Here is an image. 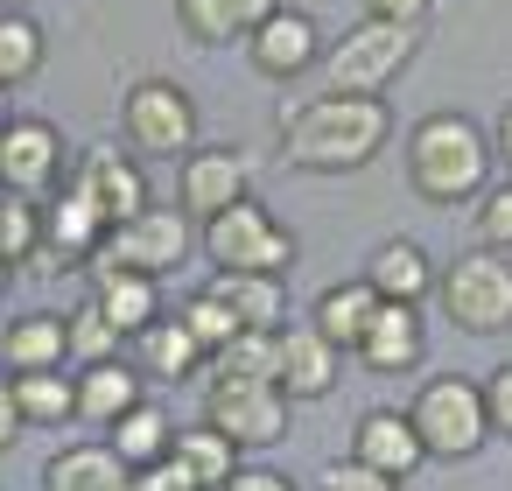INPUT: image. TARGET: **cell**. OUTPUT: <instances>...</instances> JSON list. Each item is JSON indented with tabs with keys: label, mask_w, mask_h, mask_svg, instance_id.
Returning <instances> with one entry per match:
<instances>
[{
	"label": "cell",
	"mask_w": 512,
	"mask_h": 491,
	"mask_svg": "<svg viewBox=\"0 0 512 491\" xmlns=\"http://www.w3.org/2000/svg\"><path fill=\"white\" fill-rule=\"evenodd\" d=\"M64 337H71V365H99V358H120L127 351V337L106 323V309L92 295L78 309H64Z\"/></svg>",
	"instance_id": "32"
},
{
	"label": "cell",
	"mask_w": 512,
	"mask_h": 491,
	"mask_svg": "<svg viewBox=\"0 0 512 491\" xmlns=\"http://www.w3.org/2000/svg\"><path fill=\"white\" fill-rule=\"evenodd\" d=\"M414 428H421V449L435 463H470L484 442H491V414H484V386H470L463 372H442V379H421L414 393Z\"/></svg>",
	"instance_id": "6"
},
{
	"label": "cell",
	"mask_w": 512,
	"mask_h": 491,
	"mask_svg": "<svg viewBox=\"0 0 512 491\" xmlns=\"http://www.w3.org/2000/svg\"><path fill=\"white\" fill-rule=\"evenodd\" d=\"M127 344H134L141 379H162V386H183V379H197V372L211 365V351H204V344L190 337V323H183V316H169V309H162L148 330H134Z\"/></svg>",
	"instance_id": "20"
},
{
	"label": "cell",
	"mask_w": 512,
	"mask_h": 491,
	"mask_svg": "<svg viewBox=\"0 0 512 491\" xmlns=\"http://www.w3.org/2000/svg\"><path fill=\"white\" fill-rule=\"evenodd\" d=\"M85 274V295L106 309V323L120 330V337H134V330H148L155 316H162V281L155 274H134V267H120V260H85L78 267Z\"/></svg>",
	"instance_id": "17"
},
{
	"label": "cell",
	"mask_w": 512,
	"mask_h": 491,
	"mask_svg": "<svg viewBox=\"0 0 512 491\" xmlns=\"http://www.w3.org/2000/svg\"><path fill=\"white\" fill-rule=\"evenodd\" d=\"M351 456H358V463H372V470H386V477H400V484L428 463L421 428H414V414H407V407H365V414H358V428H351Z\"/></svg>",
	"instance_id": "18"
},
{
	"label": "cell",
	"mask_w": 512,
	"mask_h": 491,
	"mask_svg": "<svg viewBox=\"0 0 512 491\" xmlns=\"http://www.w3.org/2000/svg\"><path fill=\"white\" fill-rule=\"evenodd\" d=\"M190 246H197V232H190V211L183 204H148V211H134V218H120L113 232H106V246H99V260H120V267H134V274H155V281H169L183 260H190Z\"/></svg>",
	"instance_id": "9"
},
{
	"label": "cell",
	"mask_w": 512,
	"mask_h": 491,
	"mask_svg": "<svg viewBox=\"0 0 512 491\" xmlns=\"http://www.w3.org/2000/svg\"><path fill=\"white\" fill-rule=\"evenodd\" d=\"M400 169H407V190L435 211H456V204H477L484 183H491V127H477L470 113H421L400 141Z\"/></svg>",
	"instance_id": "2"
},
{
	"label": "cell",
	"mask_w": 512,
	"mask_h": 491,
	"mask_svg": "<svg viewBox=\"0 0 512 491\" xmlns=\"http://www.w3.org/2000/svg\"><path fill=\"white\" fill-rule=\"evenodd\" d=\"M211 288L232 302V316L246 330H281L288 323V274H232V267H218Z\"/></svg>",
	"instance_id": "25"
},
{
	"label": "cell",
	"mask_w": 512,
	"mask_h": 491,
	"mask_svg": "<svg viewBox=\"0 0 512 491\" xmlns=\"http://www.w3.org/2000/svg\"><path fill=\"white\" fill-rule=\"evenodd\" d=\"M64 176H71V162H64V134L50 127V120H36V113H15V127L0 134V183H8L15 197H50V190H64Z\"/></svg>",
	"instance_id": "12"
},
{
	"label": "cell",
	"mask_w": 512,
	"mask_h": 491,
	"mask_svg": "<svg viewBox=\"0 0 512 491\" xmlns=\"http://www.w3.org/2000/svg\"><path fill=\"white\" fill-rule=\"evenodd\" d=\"M134 491H204V484H197L176 456H162V463H141V470H134Z\"/></svg>",
	"instance_id": "38"
},
{
	"label": "cell",
	"mask_w": 512,
	"mask_h": 491,
	"mask_svg": "<svg viewBox=\"0 0 512 491\" xmlns=\"http://www.w3.org/2000/svg\"><path fill=\"white\" fill-rule=\"evenodd\" d=\"M43 491H134V463H127L106 435L57 442V449L43 456Z\"/></svg>",
	"instance_id": "19"
},
{
	"label": "cell",
	"mask_w": 512,
	"mask_h": 491,
	"mask_svg": "<svg viewBox=\"0 0 512 491\" xmlns=\"http://www.w3.org/2000/svg\"><path fill=\"white\" fill-rule=\"evenodd\" d=\"M421 57V22H379V15H365V22H351L330 50H323V92H365V99H379L386 85H400L407 78V64Z\"/></svg>",
	"instance_id": "3"
},
{
	"label": "cell",
	"mask_w": 512,
	"mask_h": 491,
	"mask_svg": "<svg viewBox=\"0 0 512 491\" xmlns=\"http://www.w3.org/2000/svg\"><path fill=\"white\" fill-rule=\"evenodd\" d=\"M106 442H113L134 470H141V463H162V456H169V442H176V414H169L162 400H134V407L106 428Z\"/></svg>",
	"instance_id": "28"
},
{
	"label": "cell",
	"mask_w": 512,
	"mask_h": 491,
	"mask_svg": "<svg viewBox=\"0 0 512 491\" xmlns=\"http://www.w3.org/2000/svg\"><path fill=\"white\" fill-rule=\"evenodd\" d=\"M274 365H281V330H239L211 358V372H239V379H274Z\"/></svg>",
	"instance_id": "33"
},
{
	"label": "cell",
	"mask_w": 512,
	"mask_h": 491,
	"mask_svg": "<svg viewBox=\"0 0 512 491\" xmlns=\"http://www.w3.org/2000/svg\"><path fill=\"white\" fill-rule=\"evenodd\" d=\"M225 491H302V484H288V477H281V470H267V463H239Z\"/></svg>",
	"instance_id": "39"
},
{
	"label": "cell",
	"mask_w": 512,
	"mask_h": 491,
	"mask_svg": "<svg viewBox=\"0 0 512 491\" xmlns=\"http://www.w3.org/2000/svg\"><path fill=\"white\" fill-rule=\"evenodd\" d=\"M484 414H491V435L512 442V358L491 365V379H484Z\"/></svg>",
	"instance_id": "37"
},
{
	"label": "cell",
	"mask_w": 512,
	"mask_h": 491,
	"mask_svg": "<svg viewBox=\"0 0 512 491\" xmlns=\"http://www.w3.org/2000/svg\"><path fill=\"white\" fill-rule=\"evenodd\" d=\"M71 183L78 190H92L99 197V211L120 225V218H134V211H148V169H141V155H120L113 141H92V148H78L71 155Z\"/></svg>",
	"instance_id": "16"
},
{
	"label": "cell",
	"mask_w": 512,
	"mask_h": 491,
	"mask_svg": "<svg viewBox=\"0 0 512 491\" xmlns=\"http://www.w3.org/2000/svg\"><path fill=\"white\" fill-rule=\"evenodd\" d=\"M71 379H78V421L99 428V435H106L134 400H148V379H141V365H134L127 351H120V358H99V365H78Z\"/></svg>",
	"instance_id": "21"
},
{
	"label": "cell",
	"mask_w": 512,
	"mask_h": 491,
	"mask_svg": "<svg viewBox=\"0 0 512 491\" xmlns=\"http://www.w3.org/2000/svg\"><path fill=\"white\" fill-rule=\"evenodd\" d=\"M8 386H15V407H22L29 428H64V421H78V379H64V365H50V372H15Z\"/></svg>",
	"instance_id": "29"
},
{
	"label": "cell",
	"mask_w": 512,
	"mask_h": 491,
	"mask_svg": "<svg viewBox=\"0 0 512 491\" xmlns=\"http://www.w3.org/2000/svg\"><path fill=\"white\" fill-rule=\"evenodd\" d=\"M197 246H204L211 267H232V274H288L295 253H302V239H295L260 197H239V204H225L218 218H204Z\"/></svg>",
	"instance_id": "5"
},
{
	"label": "cell",
	"mask_w": 512,
	"mask_h": 491,
	"mask_svg": "<svg viewBox=\"0 0 512 491\" xmlns=\"http://www.w3.org/2000/svg\"><path fill=\"white\" fill-rule=\"evenodd\" d=\"M372 309H379V288L365 281V274H351V281H330L316 302H309V323L351 358L358 351V337H365V323H372Z\"/></svg>",
	"instance_id": "24"
},
{
	"label": "cell",
	"mask_w": 512,
	"mask_h": 491,
	"mask_svg": "<svg viewBox=\"0 0 512 491\" xmlns=\"http://www.w3.org/2000/svg\"><path fill=\"white\" fill-rule=\"evenodd\" d=\"M365 15H379V22H428L435 15V0H358Z\"/></svg>",
	"instance_id": "40"
},
{
	"label": "cell",
	"mask_w": 512,
	"mask_h": 491,
	"mask_svg": "<svg viewBox=\"0 0 512 491\" xmlns=\"http://www.w3.org/2000/svg\"><path fill=\"white\" fill-rule=\"evenodd\" d=\"M288 414H295V400H288L274 379L211 372V386H204V421L225 428L239 449H274V442H288Z\"/></svg>",
	"instance_id": "8"
},
{
	"label": "cell",
	"mask_w": 512,
	"mask_h": 491,
	"mask_svg": "<svg viewBox=\"0 0 512 491\" xmlns=\"http://www.w3.org/2000/svg\"><path fill=\"white\" fill-rule=\"evenodd\" d=\"M239 197H253V162H246V148H232V141H197V148L183 155V169H176V204L204 225V218H218V211L239 204Z\"/></svg>",
	"instance_id": "11"
},
{
	"label": "cell",
	"mask_w": 512,
	"mask_h": 491,
	"mask_svg": "<svg viewBox=\"0 0 512 491\" xmlns=\"http://www.w3.org/2000/svg\"><path fill=\"white\" fill-rule=\"evenodd\" d=\"M50 365H71V337H64V316H57V309H29V316H8V372H50Z\"/></svg>",
	"instance_id": "26"
},
{
	"label": "cell",
	"mask_w": 512,
	"mask_h": 491,
	"mask_svg": "<svg viewBox=\"0 0 512 491\" xmlns=\"http://www.w3.org/2000/svg\"><path fill=\"white\" fill-rule=\"evenodd\" d=\"M43 57H50L43 22H36L29 8H0V85H8V92H22V85L43 71Z\"/></svg>",
	"instance_id": "30"
},
{
	"label": "cell",
	"mask_w": 512,
	"mask_h": 491,
	"mask_svg": "<svg viewBox=\"0 0 512 491\" xmlns=\"http://www.w3.org/2000/svg\"><path fill=\"white\" fill-rule=\"evenodd\" d=\"M0 365H8V316H0Z\"/></svg>",
	"instance_id": "45"
},
{
	"label": "cell",
	"mask_w": 512,
	"mask_h": 491,
	"mask_svg": "<svg viewBox=\"0 0 512 491\" xmlns=\"http://www.w3.org/2000/svg\"><path fill=\"white\" fill-rule=\"evenodd\" d=\"M120 134H127L134 155L183 162L197 148V99H190V85H176V78H134L120 92Z\"/></svg>",
	"instance_id": "7"
},
{
	"label": "cell",
	"mask_w": 512,
	"mask_h": 491,
	"mask_svg": "<svg viewBox=\"0 0 512 491\" xmlns=\"http://www.w3.org/2000/svg\"><path fill=\"white\" fill-rule=\"evenodd\" d=\"M22 428H29V421H22V407H15V386L0 379V456H8V449L22 442Z\"/></svg>",
	"instance_id": "41"
},
{
	"label": "cell",
	"mask_w": 512,
	"mask_h": 491,
	"mask_svg": "<svg viewBox=\"0 0 512 491\" xmlns=\"http://www.w3.org/2000/svg\"><path fill=\"white\" fill-rule=\"evenodd\" d=\"M470 225H477V246H498V253H512V176L484 183V197H477Z\"/></svg>",
	"instance_id": "35"
},
{
	"label": "cell",
	"mask_w": 512,
	"mask_h": 491,
	"mask_svg": "<svg viewBox=\"0 0 512 491\" xmlns=\"http://www.w3.org/2000/svg\"><path fill=\"white\" fill-rule=\"evenodd\" d=\"M106 232H113V218L99 211V197H92V190H78V183L64 176V190H50V197H43V253H36L29 267H36V274L85 267V260L106 246Z\"/></svg>",
	"instance_id": "10"
},
{
	"label": "cell",
	"mask_w": 512,
	"mask_h": 491,
	"mask_svg": "<svg viewBox=\"0 0 512 491\" xmlns=\"http://www.w3.org/2000/svg\"><path fill=\"white\" fill-rule=\"evenodd\" d=\"M344 379V351L316 330V323H281V365H274V386L309 407V400H330Z\"/></svg>",
	"instance_id": "15"
},
{
	"label": "cell",
	"mask_w": 512,
	"mask_h": 491,
	"mask_svg": "<svg viewBox=\"0 0 512 491\" xmlns=\"http://www.w3.org/2000/svg\"><path fill=\"white\" fill-rule=\"evenodd\" d=\"M176 316L190 323V337H197V344H204L211 358H218V351H225V344H232V337L246 330V323L232 316V302H225V295H218L211 281H204V288H190V295L176 302Z\"/></svg>",
	"instance_id": "31"
},
{
	"label": "cell",
	"mask_w": 512,
	"mask_h": 491,
	"mask_svg": "<svg viewBox=\"0 0 512 491\" xmlns=\"http://www.w3.org/2000/svg\"><path fill=\"white\" fill-rule=\"evenodd\" d=\"M281 0H176V29L197 43V50H225V43H246Z\"/></svg>",
	"instance_id": "23"
},
{
	"label": "cell",
	"mask_w": 512,
	"mask_h": 491,
	"mask_svg": "<svg viewBox=\"0 0 512 491\" xmlns=\"http://www.w3.org/2000/svg\"><path fill=\"white\" fill-rule=\"evenodd\" d=\"M323 50H330V43H323V29H316V15H302V8H274V15L246 36V64H253L260 78H274V85L316 71Z\"/></svg>",
	"instance_id": "13"
},
{
	"label": "cell",
	"mask_w": 512,
	"mask_h": 491,
	"mask_svg": "<svg viewBox=\"0 0 512 491\" xmlns=\"http://www.w3.org/2000/svg\"><path fill=\"white\" fill-rule=\"evenodd\" d=\"M169 456L204 484V491H225L232 484V470H239V442L225 435V428H211V421H197V428H176V442H169Z\"/></svg>",
	"instance_id": "27"
},
{
	"label": "cell",
	"mask_w": 512,
	"mask_h": 491,
	"mask_svg": "<svg viewBox=\"0 0 512 491\" xmlns=\"http://www.w3.org/2000/svg\"><path fill=\"white\" fill-rule=\"evenodd\" d=\"M0 8H36V0H0Z\"/></svg>",
	"instance_id": "46"
},
{
	"label": "cell",
	"mask_w": 512,
	"mask_h": 491,
	"mask_svg": "<svg viewBox=\"0 0 512 491\" xmlns=\"http://www.w3.org/2000/svg\"><path fill=\"white\" fill-rule=\"evenodd\" d=\"M351 358H358L365 372H379V379H407V372L428 358V323H421V302H379Z\"/></svg>",
	"instance_id": "14"
},
{
	"label": "cell",
	"mask_w": 512,
	"mask_h": 491,
	"mask_svg": "<svg viewBox=\"0 0 512 491\" xmlns=\"http://www.w3.org/2000/svg\"><path fill=\"white\" fill-rule=\"evenodd\" d=\"M8 127H15V92L0 85V134H8Z\"/></svg>",
	"instance_id": "43"
},
{
	"label": "cell",
	"mask_w": 512,
	"mask_h": 491,
	"mask_svg": "<svg viewBox=\"0 0 512 491\" xmlns=\"http://www.w3.org/2000/svg\"><path fill=\"white\" fill-rule=\"evenodd\" d=\"M386 141H393V113L386 99L365 92H316L281 113V162L302 176H351L379 162Z\"/></svg>",
	"instance_id": "1"
},
{
	"label": "cell",
	"mask_w": 512,
	"mask_h": 491,
	"mask_svg": "<svg viewBox=\"0 0 512 491\" xmlns=\"http://www.w3.org/2000/svg\"><path fill=\"white\" fill-rule=\"evenodd\" d=\"M491 162H498V176H512V99H505L498 120H491Z\"/></svg>",
	"instance_id": "42"
},
{
	"label": "cell",
	"mask_w": 512,
	"mask_h": 491,
	"mask_svg": "<svg viewBox=\"0 0 512 491\" xmlns=\"http://www.w3.org/2000/svg\"><path fill=\"white\" fill-rule=\"evenodd\" d=\"M0 253H8L15 267H29L43 253V204L36 197H15L8 190V204H0Z\"/></svg>",
	"instance_id": "34"
},
{
	"label": "cell",
	"mask_w": 512,
	"mask_h": 491,
	"mask_svg": "<svg viewBox=\"0 0 512 491\" xmlns=\"http://www.w3.org/2000/svg\"><path fill=\"white\" fill-rule=\"evenodd\" d=\"M316 491H400V477H386V470H372V463H358L344 449V456H330L316 470Z\"/></svg>",
	"instance_id": "36"
},
{
	"label": "cell",
	"mask_w": 512,
	"mask_h": 491,
	"mask_svg": "<svg viewBox=\"0 0 512 491\" xmlns=\"http://www.w3.org/2000/svg\"><path fill=\"white\" fill-rule=\"evenodd\" d=\"M8 274H15V260H8V253H0V295H8Z\"/></svg>",
	"instance_id": "44"
},
{
	"label": "cell",
	"mask_w": 512,
	"mask_h": 491,
	"mask_svg": "<svg viewBox=\"0 0 512 491\" xmlns=\"http://www.w3.org/2000/svg\"><path fill=\"white\" fill-rule=\"evenodd\" d=\"M435 302L463 337H505L512 330V253L470 246L435 274Z\"/></svg>",
	"instance_id": "4"
},
{
	"label": "cell",
	"mask_w": 512,
	"mask_h": 491,
	"mask_svg": "<svg viewBox=\"0 0 512 491\" xmlns=\"http://www.w3.org/2000/svg\"><path fill=\"white\" fill-rule=\"evenodd\" d=\"M0 204H8V183H0Z\"/></svg>",
	"instance_id": "47"
},
{
	"label": "cell",
	"mask_w": 512,
	"mask_h": 491,
	"mask_svg": "<svg viewBox=\"0 0 512 491\" xmlns=\"http://www.w3.org/2000/svg\"><path fill=\"white\" fill-rule=\"evenodd\" d=\"M435 260H428V246L421 239H407V232H393V239H379L372 253H365V281L379 288V302H428L435 295Z\"/></svg>",
	"instance_id": "22"
}]
</instances>
